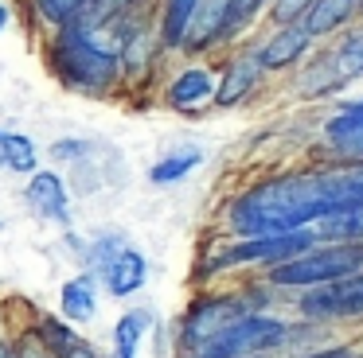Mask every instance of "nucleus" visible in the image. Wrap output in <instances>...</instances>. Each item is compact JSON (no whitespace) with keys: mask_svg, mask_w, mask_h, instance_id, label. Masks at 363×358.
Returning <instances> with one entry per match:
<instances>
[{"mask_svg":"<svg viewBox=\"0 0 363 358\" xmlns=\"http://www.w3.org/2000/svg\"><path fill=\"white\" fill-rule=\"evenodd\" d=\"M28 202H32L35 214L51 218V222H67L71 218V207H67L71 199H67V187L55 171H35L28 179Z\"/></svg>","mask_w":363,"mask_h":358,"instance_id":"6e6552de","label":"nucleus"},{"mask_svg":"<svg viewBox=\"0 0 363 358\" xmlns=\"http://www.w3.org/2000/svg\"><path fill=\"white\" fill-rule=\"evenodd\" d=\"M98 311V296H94V284L86 277L79 280H67L63 284V316L74 319V323H90Z\"/></svg>","mask_w":363,"mask_h":358,"instance_id":"dca6fc26","label":"nucleus"},{"mask_svg":"<svg viewBox=\"0 0 363 358\" xmlns=\"http://www.w3.org/2000/svg\"><path fill=\"white\" fill-rule=\"evenodd\" d=\"M316 238H320V233L308 230V226L289 230V233H258V238H242L238 246H227L219 257H211V261H207V272L230 269V265H269V269H274V265H281V261H289V257L313 249Z\"/></svg>","mask_w":363,"mask_h":358,"instance_id":"20e7f679","label":"nucleus"},{"mask_svg":"<svg viewBox=\"0 0 363 358\" xmlns=\"http://www.w3.org/2000/svg\"><path fill=\"white\" fill-rule=\"evenodd\" d=\"M344 358H352V354H344ZM355 358H363V354H355Z\"/></svg>","mask_w":363,"mask_h":358,"instance_id":"c756f323","label":"nucleus"},{"mask_svg":"<svg viewBox=\"0 0 363 358\" xmlns=\"http://www.w3.org/2000/svg\"><path fill=\"white\" fill-rule=\"evenodd\" d=\"M0 358H4V354H0Z\"/></svg>","mask_w":363,"mask_h":358,"instance_id":"7c9ffc66","label":"nucleus"},{"mask_svg":"<svg viewBox=\"0 0 363 358\" xmlns=\"http://www.w3.org/2000/svg\"><path fill=\"white\" fill-rule=\"evenodd\" d=\"M352 12H355V0H313V8L305 12L301 28H305L308 35H328L340 23H347Z\"/></svg>","mask_w":363,"mask_h":358,"instance_id":"ddd939ff","label":"nucleus"},{"mask_svg":"<svg viewBox=\"0 0 363 358\" xmlns=\"http://www.w3.org/2000/svg\"><path fill=\"white\" fill-rule=\"evenodd\" d=\"M301 311L308 319H347L363 316V272L316 284L308 296H301Z\"/></svg>","mask_w":363,"mask_h":358,"instance_id":"423d86ee","label":"nucleus"},{"mask_svg":"<svg viewBox=\"0 0 363 358\" xmlns=\"http://www.w3.org/2000/svg\"><path fill=\"white\" fill-rule=\"evenodd\" d=\"M215 78L207 74L203 67H191L184 74H176V82L168 86V105L172 109H191V105H203L207 98H215Z\"/></svg>","mask_w":363,"mask_h":358,"instance_id":"9b49d317","label":"nucleus"},{"mask_svg":"<svg viewBox=\"0 0 363 358\" xmlns=\"http://www.w3.org/2000/svg\"><path fill=\"white\" fill-rule=\"evenodd\" d=\"M129 4H133V0H86V8H82L71 23H74V28H98V23H106V20H113V16L129 12Z\"/></svg>","mask_w":363,"mask_h":358,"instance_id":"aec40b11","label":"nucleus"},{"mask_svg":"<svg viewBox=\"0 0 363 358\" xmlns=\"http://www.w3.org/2000/svg\"><path fill=\"white\" fill-rule=\"evenodd\" d=\"M118 67L121 59L94 43L82 28H67L55 43V70L67 78L71 86H82V90H110L118 82Z\"/></svg>","mask_w":363,"mask_h":358,"instance_id":"f03ea898","label":"nucleus"},{"mask_svg":"<svg viewBox=\"0 0 363 358\" xmlns=\"http://www.w3.org/2000/svg\"><path fill=\"white\" fill-rule=\"evenodd\" d=\"M4 23H9V12H4V4H0V31H4Z\"/></svg>","mask_w":363,"mask_h":358,"instance_id":"c85d7f7f","label":"nucleus"},{"mask_svg":"<svg viewBox=\"0 0 363 358\" xmlns=\"http://www.w3.org/2000/svg\"><path fill=\"white\" fill-rule=\"evenodd\" d=\"M246 311H250V304L242 296H207V300H196L188 319H184V354H191L203 342H211L215 335H223Z\"/></svg>","mask_w":363,"mask_h":358,"instance_id":"39448f33","label":"nucleus"},{"mask_svg":"<svg viewBox=\"0 0 363 358\" xmlns=\"http://www.w3.org/2000/svg\"><path fill=\"white\" fill-rule=\"evenodd\" d=\"M363 265V241H328V246H313L305 253L289 257V261L274 265L269 280L289 288H316L328 280L352 277Z\"/></svg>","mask_w":363,"mask_h":358,"instance_id":"f257e3e1","label":"nucleus"},{"mask_svg":"<svg viewBox=\"0 0 363 358\" xmlns=\"http://www.w3.org/2000/svg\"><path fill=\"white\" fill-rule=\"evenodd\" d=\"M285 339H289V327L281 319L246 311L238 323H230L223 335H215L211 342L191 350L188 358H254V354H266V350L281 347Z\"/></svg>","mask_w":363,"mask_h":358,"instance_id":"7ed1b4c3","label":"nucleus"},{"mask_svg":"<svg viewBox=\"0 0 363 358\" xmlns=\"http://www.w3.org/2000/svg\"><path fill=\"white\" fill-rule=\"evenodd\" d=\"M227 28H230V0H203L188 28V35H184V51H203Z\"/></svg>","mask_w":363,"mask_h":358,"instance_id":"1a4fd4ad","label":"nucleus"},{"mask_svg":"<svg viewBox=\"0 0 363 358\" xmlns=\"http://www.w3.org/2000/svg\"><path fill=\"white\" fill-rule=\"evenodd\" d=\"M51 152H55V156H79V152H82V144H55Z\"/></svg>","mask_w":363,"mask_h":358,"instance_id":"bb28decb","label":"nucleus"},{"mask_svg":"<svg viewBox=\"0 0 363 358\" xmlns=\"http://www.w3.org/2000/svg\"><path fill=\"white\" fill-rule=\"evenodd\" d=\"M199 4H203V0H168V8H164V28H160L164 47H184V35H188L191 20H196Z\"/></svg>","mask_w":363,"mask_h":358,"instance_id":"f3484780","label":"nucleus"},{"mask_svg":"<svg viewBox=\"0 0 363 358\" xmlns=\"http://www.w3.org/2000/svg\"><path fill=\"white\" fill-rule=\"evenodd\" d=\"M16 358H48V350H43V347H40V342H35V339H28L24 347L16 350Z\"/></svg>","mask_w":363,"mask_h":358,"instance_id":"393cba45","label":"nucleus"},{"mask_svg":"<svg viewBox=\"0 0 363 358\" xmlns=\"http://www.w3.org/2000/svg\"><path fill=\"white\" fill-rule=\"evenodd\" d=\"M63 354H67V358H98V354H94V350H90V347H82V342H79V339H74V342H71V347H67V350H63Z\"/></svg>","mask_w":363,"mask_h":358,"instance_id":"a878e982","label":"nucleus"},{"mask_svg":"<svg viewBox=\"0 0 363 358\" xmlns=\"http://www.w3.org/2000/svg\"><path fill=\"white\" fill-rule=\"evenodd\" d=\"M35 144L24 137V132H0V171H35Z\"/></svg>","mask_w":363,"mask_h":358,"instance_id":"2eb2a0df","label":"nucleus"},{"mask_svg":"<svg viewBox=\"0 0 363 358\" xmlns=\"http://www.w3.org/2000/svg\"><path fill=\"white\" fill-rule=\"evenodd\" d=\"M86 8V0H40V16L51 23H71Z\"/></svg>","mask_w":363,"mask_h":358,"instance_id":"4be33fe9","label":"nucleus"},{"mask_svg":"<svg viewBox=\"0 0 363 358\" xmlns=\"http://www.w3.org/2000/svg\"><path fill=\"white\" fill-rule=\"evenodd\" d=\"M145 327H149V311H125L113 327V358H137Z\"/></svg>","mask_w":363,"mask_h":358,"instance_id":"a211bd4d","label":"nucleus"},{"mask_svg":"<svg viewBox=\"0 0 363 358\" xmlns=\"http://www.w3.org/2000/svg\"><path fill=\"white\" fill-rule=\"evenodd\" d=\"M336 62H340V70H344L347 78L363 74V28L352 31V35L336 47Z\"/></svg>","mask_w":363,"mask_h":358,"instance_id":"412c9836","label":"nucleus"},{"mask_svg":"<svg viewBox=\"0 0 363 358\" xmlns=\"http://www.w3.org/2000/svg\"><path fill=\"white\" fill-rule=\"evenodd\" d=\"M308 8H313V0H277V4H274V20H277V23L305 20Z\"/></svg>","mask_w":363,"mask_h":358,"instance_id":"5701e85b","label":"nucleus"},{"mask_svg":"<svg viewBox=\"0 0 363 358\" xmlns=\"http://www.w3.org/2000/svg\"><path fill=\"white\" fill-rule=\"evenodd\" d=\"M305 47H308L305 28H281L266 47H262V62H266V70H285L305 54Z\"/></svg>","mask_w":363,"mask_h":358,"instance_id":"f8f14e48","label":"nucleus"},{"mask_svg":"<svg viewBox=\"0 0 363 358\" xmlns=\"http://www.w3.org/2000/svg\"><path fill=\"white\" fill-rule=\"evenodd\" d=\"M262 67H266V62H262V51L238 54V59L227 67V74H223L219 90H215V105H219V109L238 105V101H242L246 93L254 90V82L262 78Z\"/></svg>","mask_w":363,"mask_h":358,"instance_id":"0eeeda50","label":"nucleus"},{"mask_svg":"<svg viewBox=\"0 0 363 358\" xmlns=\"http://www.w3.org/2000/svg\"><path fill=\"white\" fill-rule=\"evenodd\" d=\"M145 277H149L145 253H141V249L121 246L118 257L110 261V272H106V288H110V296H133L137 288L145 284Z\"/></svg>","mask_w":363,"mask_h":358,"instance_id":"9d476101","label":"nucleus"},{"mask_svg":"<svg viewBox=\"0 0 363 358\" xmlns=\"http://www.w3.org/2000/svg\"><path fill=\"white\" fill-rule=\"evenodd\" d=\"M313 358H344L340 350H324V354H313Z\"/></svg>","mask_w":363,"mask_h":358,"instance_id":"cd10ccee","label":"nucleus"},{"mask_svg":"<svg viewBox=\"0 0 363 358\" xmlns=\"http://www.w3.org/2000/svg\"><path fill=\"white\" fill-rule=\"evenodd\" d=\"M316 233H320V241H363V202L320 218Z\"/></svg>","mask_w":363,"mask_h":358,"instance_id":"4468645a","label":"nucleus"},{"mask_svg":"<svg viewBox=\"0 0 363 358\" xmlns=\"http://www.w3.org/2000/svg\"><path fill=\"white\" fill-rule=\"evenodd\" d=\"M262 4H266V0H230V23L250 20L254 12H262Z\"/></svg>","mask_w":363,"mask_h":358,"instance_id":"b1692460","label":"nucleus"},{"mask_svg":"<svg viewBox=\"0 0 363 358\" xmlns=\"http://www.w3.org/2000/svg\"><path fill=\"white\" fill-rule=\"evenodd\" d=\"M199 160H203V152H199L196 144H184V148H176V152H168L164 160L149 171V179H152V183H180V179L188 175Z\"/></svg>","mask_w":363,"mask_h":358,"instance_id":"6ab92c4d","label":"nucleus"}]
</instances>
